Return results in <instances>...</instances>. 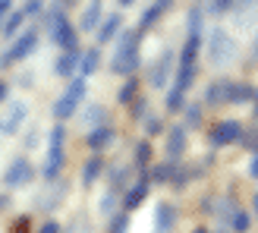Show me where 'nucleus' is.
<instances>
[{"label":"nucleus","instance_id":"29","mask_svg":"<svg viewBox=\"0 0 258 233\" xmlns=\"http://www.w3.org/2000/svg\"><path fill=\"white\" fill-rule=\"evenodd\" d=\"M202 25H205V10H202V7H192L189 16H186V29H189V35H202Z\"/></svg>","mask_w":258,"mask_h":233},{"label":"nucleus","instance_id":"23","mask_svg":"<svg viewBox=\"0 0 258 233\" xmlns=\"http://www.w3.org/2000/svg\"><path fill=\"white\" fill-rule=\"evenodd\" d=\"M196 76H199V63H179L176 67V88L179 92H189Z\"/></svg>","mask_w":258,"mask_h":233},{"label":"nucleus","instance_id":"53","mask_svg":"<svg viewBox=\"0 0 258 233\" xmlns=\"http://www.w3.org/2000/svg\"><path fill=\"white\" fill-rule=\"evenodd\" d=\"M252 211L258 214V192H255V199H252Z\"/></svg>","mask_w":258,"mask_h":233},{"label":"nucleus","instance_id":"7","mask_svg":"<svg viewBox=\"0 0 258 233\" xmlns=\"http://www.w3.org/2000/svg\"><path fill=\"white\" fill-rule=\"evenodd\" d=\"M242 126L239 120H221V123H214L211 126V133H208V142L214 148H227V145H233V142H239L242 136Z\"/></svg>","mask_w":258,"mask_h":233},{"label":"nucleus","instance_id":"11","mask_svg":"<svg viewBox=\"0 0 258 233\" xmlns=\"http://www.w3.org/2000/svg\"><path fill=\"white\" fill-rule=\"evenodd\" d=\"M148 192H151V183H148V177L136 180V186H129V189L123 192V208H126V211H136L139 205L148 199Z\"/></svg>","mask_w":258,"mask_h":233},{"label":"nucleus","instance_id":"54","mask_svg":"<svg viewBox=\"0 0 258 233\" xmlns=\"http://www.w3.org/2000/svg\"><path fill=\"white\" fill-rule=\"evenodd\" d=\"M117 4H120V7H133V4H136V0H117Z\"/></svg>","mask_w":258,"mask_h":233},{"label":"nucleus","instance_id":"46","mask_svg":"<svg viewBox=\"0 0 258 233\" xmlns=\"http://www.w3.org/2000/svg\"><path fill=\"white\" fill-rule=\"evenodd\" d=\"M249 177L258 180V154H252V161H249Z\"/></svg>","mask_w":258,"mask_h":233},{"label":"nucleus","instance_id":"28","mask_svg":"<svg viewBox=\"0 0 258 233\" xmlns=\"http://www.w3.org/2000/svg\"><path fill=\"white\" fill-rule=\"evenodd\" d=\"M164 16V10L158 7V4H151L145 13H142V19H139V32H151L154 25H158V19Z\"/></svg>","mask_w":258,"mask_h":233},{"label":"nucleus","instance_id":"33","mask_svg":"<svg viewBox=\"0 0 258 233\" xmlns=\"http://www.w3.org/2000/svg\"><path fill=\"white\" fill-rule=\"evenodd\" d=\"M227 224H230V227H233L236 233H246V230L252 227V217H249L246 211H239V208H236L233 214H230V221H227Z\"/></svg>","mask_w":258,"mask_h":233},{"label":"nucleus","instance_id":"36","mask_svg":"<svg viewBox=\"0 0 258 233\" xmlns=\"http://www.w3.org/2000/svg\"><path fill=\"white\" fill-rule=\"evenodd\" d=\"M129 230V211H120L107 221V233H126Z\"/></svg>","mask_w":258,"mask_h":233},{"label":"nucleus","instance_id":"43","mask_svg":"<svg viewBox=\"0 0 258 233\" xmlns=\"http://www.w3.org/2000/svg\"><path fill=\"white\" fill-rule=\"evenodd\" d=\"M29 224H32V217H29V214L16 217V224H13V233H29Z\"/></svg>","mask_w":258,"mask_h":233},{"label":"nucleus","instance_id":"42","mask_svg":"<svg viewBox=\"0 0 258 233\" xmlns=\"http://www.w3.org/2000/svg\"><path fill=\"white\" fill-rule=\"evenodd\" d=\"M113 208H117V192H104V199H101V211L110 214Z\"/></svg>","mask_w":258,"mask_h":233},{"label":"nucleus","instance_id":"12","mask_svg":"<svg viewBox=\"0 0 258 233\" xmlns=\"http://www.w3.org/2000/svg\"><path fill=\"white\" fill-rule=\"evenodd\" d=\"M120 29H123V16L120 13H110V16H104L98 22V29H95V35H98V44H107V41H113V38L120 35Z\"/></svg>","mask_w":258,"mask_h":233},{"label":"nucleus","instance_id":"38","mask_svg":"<svg viewBox=\"0 0 258 233\" xmlns=\"http://www.w3.org/2000/svg\"><path fill=\"white\" fill-rule=\"evenodd\" d=\"M230 10H233V0H211V4L205 7L208 16H224V13H230Z\"/></svg>","mask_w":258,"mask_h":233},{"label":"nucleus","instance_id":"44","mask_svg":"<svg viewBox=\"0 0 258 233\" xmlns=\"http://www.w3.org/2000/svg\"><path fill=\"white\" fill-rule=\"evenodd\" d=\"M38 233H63V230H60V224H57V221H44L41 227H38Z\"/></svg>","mask_w":258,"mask_h":233},{"label":"nucleus","instance_id":"21","mask_svg":"<svg viewBox=\"0 0 258 233\" xmlns=\"http://www.w3.org/2000/svg\"><path fill=\"white\" fill-rule=\"evenodd\" d=\"M101 173H104V158H101V154H92V158L85 161V167H82V186L85 189L95 186L101 180Z\"/></svg>","mask_w":258,"mask_h":233},{"label":"nucleus","instance_id":"34","mask_svg":"<svg viewBox=\"0 0 258 233\" xmlns=\"http://www.w3.org/2000/svg\"><path fill=\"white\" fill-rule=\"evenodd\" d=\"M126 180H129L126 167H113V170H110V192H123L126 189Z\"/></svg>","mask_w":258,"mask_h":233},{"label":"nucleus","instance_id":"32","mask_svg":"<svg viewBox=\"0 0 258 233\" xmlns=\"http://www.w3.org/2000/svg\"><path fill=\"white\" fill-rule=\"evenodd\" d=\"M183 126H189V129H196V126H202V104H186L183 107Z\"/></svg>","mask_w":258,"mask_h":233},{"label":"nucleus","instance_id":"18","mask_svg":"<svg viewBox=\"0 0 258 233\" xmlns=\"http://www.w3.org/2000/svg\"><path fill=\"white\" fill-rule=\"evenodd\" d=\"M76 63H79V50H60V57L54 60V73L60 76V79H73Z\"/></svg>","mask_w":258,"mask_h":233},{"label":"nucleus","instance_id":"20","mask_svg":"<svg viewBox=\"0 0 258 233\" xmlns=\"http://www.w3.org/2000/svg\"><path fill=\"white\" fill-rule=\"evenodd\" d=\"M79 120H82L85 129H95V126H101V123H110V116H107V107H104V104H85Z\"/></svg>","mask_w":258,"mask_h":233},{"label":"nucleus","instance_id":"3","mask_svg":"<svg viewBox=\"0 0 258 233\" xmlns=\"http://www.w3.org/2000/svg\"><path fill=\"white\" fill-rule=\"evenodd\" d=\"M85 92H88V79H82V76H73L70 85H67V92H63L57 101H54V120L63 123V120H70L73 113H79V104L85 101Z\"/></svg>","mask_w":258,"mask_h":233},{"label":"nucleus","instance_id":"24","mask_svg":"<svg viewBox=\"0 0 258 233\" xmlns=\"http://www.w3.org/2000/svg\"><path fill=\"white\" fill-rule=\"evenodd\" d=\"M22 22H25V13H22V10H10V13H7V19L0 22V35L16 38L19 29H22Z\"/></svg>","mask_w":258,"mask_h":233},{"label":"nucleus","instance_id":"35","mask_svg":"<svg viewBox=\"0 0 258 233\" xmlns=\"http://www.w3.org/2000/svg\"><path fill=\"white\" fill-rule=\"evenodd\" d=\"M239 142H242V148H246V151L258 154V126H249V129H242Z\"/></svg>","mask_w":258,"mask_h":233},{"label":"nucleus","instance_id":"4","mask_svg":"<svg viewBox=\"0 0 258 233\" xmlns=\"http://www.w3.org/2000/svg\"><path fill=\"white\" fill-rule=\"evenodd\" d=\"M233 60H236V38L227 35L224 29H214L208 35V63L217 67V70H224Z\"/></svg>","mask_w":258,"mask_h":233},{"label":"nucleus","instance_id":"57","mask_svg":"<svg viewBox=\"0 0 258 233\" xmlns=\"http://www.w3.org/2000/svg\"><path fill=\"white\" fill-rule=\"evenodd\" d=\"M73 233H82V230H73Z\"/></svg>","mask_w":258,"mask_h":233},{"label":"nucleus","instance_id":"31","mask_svg":"<svg viewBox=\"0 0 258 233\" xmlns=\"http://www.w3.org/2000/svg\"><path fill=\"white\" fill-rule=\"evenodd\" d=\"M148 164H151V142L145 139V142H139V145H136V167H139V170H145Z\"/></svg>","mask_w":258,"mask_h":233},{"label":"nucleus","instance_id":"17","mask_svg":"<svg viewBox=\"0 0 258 233\" xmlns=\"http://www.w3.org/2000/svg\"><path fill=\"white\" fill-rule=\"evenodd\" d=\"M47 186H50V189L38 196V208H44V211L57 208V205H60V199L67 196V183H63V180H54V183H47Z\"/></svg>","mask_w":258,"mask_h":233},{"label":"nucleus","instance_id":"45","mask_svg":"<svg viewBox=\"0 0 258 233\" xmlns=\"http://www.w3.org/2000/svg\"><path fill=\"white\" fill-rule=\"evenodd\" d=\"M13 10V0H0V22L7 19V13Z\"/></svg>","mask_w":258,"mask_h":233},{"label":"nucleus","instance_id":"41","mask_svg":"<svg viewBox=\"0 0 258 233\" xmlns=\"http://www.w3.org/2000/svg\"><path fill=\"white\" fill-rule=\"evenodd\" d=\"M22 13H25V16H41V13H44V0H25Z\"/></svg>","mask_w":258,"mask_h":233},{"label":"nucleus","instance_id":"51","mask_svg":"<svg viewBox=\"0 0 258 233\" xmlns=\"http://www.w3.org/2000/svg\"><path fill=\"white\" fill-rule=\"evenodd\" d=\"M252 113H255V116H258V92H255V95H252Z\"/></svg>","mask_w":258,"mask_h":233},{"label":"nucleus","instance_id":"50","mask_svg":"<svg viewBox=\"0 0 258 233\" xmlns=\"http://www.w3.org/2000/svg\"><path fill=\"white\" fill-rule=\"evenodd\" d=\"M7 205H10V196H4V192H0V211H4Z\"/></svg>","mask_w":258,"mask_h":233},{"label":"nucleus","instance_id":"14","mask_svg":"<svg viewBox=\"0 0 258 233\" xmlns=\"http://www.w3.org/2000/svg\"><path fill=\"white\" fill-rule=\"evenodd\" d=\"M176 208L170 202H158V208H154V230L158 233H170L176 227Z\"/></svg>","mask_w":258,"mask_h":233},{"label":"nucleus","instance_id":"30","mask_svg":"<svg viewBox=\"0 0 258 233\" xmlns=\"http://www.w3.org/2000/svg\"><path fill=\"white\" fill-rule=\"evenodd\" d=\"M183 107H186V92H179V88L173 85L170 92H167V110H170V113H179Z\"/></svg>","mask_w":258,"mask_h":233},{"label":"nucleus","instance_id":"52","mask_svg":"<svg viewBox=\"0 0 258 233\" xmlns=\"http://www.w3.org/2000/svg\"><path fill=\"white\" fill-rule=\"evenodd\" d=\"M252 60H258V35H255V44H252Z\"/></svg>","mask_w":258,"mask_h":233},{"label":"nucleus","instance_id":"2","mask_svg":"<svg viewBox=\"0 0 258 233\" xmlns=\"http://www.w3.org/2000/svg\"><path fill=\"white\" fill-rule=\"evenodd\" d=\"M63 142H67V126L57 123L54 129H50V136H47V161H44V167H41L44 183H54V180H60V173H63V164H67Z\"/></svg>","mask_w":258,"mask_h":233},{"label":"nucleus","instance_id":"55","mask_svg":"<svg viewBox=\"0 0 258 233\" xmlns=\"http://www.w3.org/2000/svg\"><path fill=\"white\" fill-rule=\"evenodd\" d=\"M196 233H211V230H205V227H199V230H196Z\"/></svg>","mask_w":258,"mask_h":233},{"label":"nucleus","instance_id":"22","mask_svg":"<svg viewBox=\"0 0 258 233\" xmlns=\"http://www.w3.org/2000/svg\"><path fill=\"white\" fill-rule=\"evenodd\" d=\"M217 104H227V79H214L205 88V107H217Z\"/></svg>","mask_w":258,"mask_h":233},{"label":"nucleus","instance_id":"1","mask_svg":"<svg viewBox=\"0 0 258 233\" xmlns=\"http://www.w3.org/2000/svg\"><path fill=\"white\" fill-rule=\"evenodd\" d=\"M139 38L142 32H133V29H120V35L113 38L117 41V50H113L110 57V73L117 76H136L139 70Z\"/></svg>","mask_w":258,"mask_h":233},{"label":"nucleus","instance_id":"6","mask_svg":"<svg viewBox=\"0 0 258 233\" xmlns=\"http://www.w3.org/2000/svg\"><path fill=\"white\" fill-rule=\"evenodd\" d=\"M32 180H35V164L29 158H16L4 173V186L7 189H22V186H29Z\"/></svg>","mask_w":258,"mask_h":233},{"label":"nucleus","instance_id":"16","mask_svg":"<svg viewBox=\"0 0 258 233\" xmlns=\"http://www.w3.org/2000/svg\"><path fill=\"white\" fill-rule=\"evenodd\" d=\"M101 19H104V7H101V0H88V4L82 7L79 29H82V32H95Z\"/></svg>","mask_w":258,"mask_h":233},{"label":"nucleus","instance_id":"56","mask_svg":"<svg viewBox=\"0 0 258 233\" xmlns=\"http://www.w3.org/2000/svg\"><path fill=\"white\" fill-rule=\"evenodd\" d=\"M214 233H224V230H214Z\"/></svg>","mask_w":258,"mask_h":233},{"label":"nucleus","instance_id":"48","mask_svg":"<svg viewBox=\"0 0 258 233\" xmlns=\"http://www.w3.org/2000/svg\"><path fill=\"white\" fill-rule=\"evenodd\" d=\"M7 98H10V85H7V82H0V104H4Z\"/></svg>","mask_w":258,"mask_h":233},{"label":"nucleus","instance_id":"26","mask_svg":"<svg viewBox=\"0 0 258 233\" xmlns=\"http://www.w3.org/2000/svg\"><path fill=\"white\" fill-rule=\"evenodd\" d=\"M199 50H202V35H189L183 50H179V63H196L199 60Z\"/></svg>","mask_w":258,"mask_h":233},{"label":"nucleus","instance_id":"25","mask_svg":"<svg viewBox=\"0 0 258 233\" xmlns=\"http://www.w3.org/2000/svg\"><path fill=\"white\" fill-rule=\"evenodd\" d=\"M173 167H176V161H164V164H154L151 170H148V183H158V186L170 183V173H173Z\"/></svg>","mask_w":258,"mask_h":233},{"label":"nucleus","instance_id":"5","mask_svg":"<svg viewBox=\"0 0 258 233\" xmlns=\"http://www.w3.org/2000/svg\"><path fill=\"white\" fill-rule=\"evenodd\" d=\"M38 38H41V35H38V25H32V29H25V32L16 38V41L10 44V50H7V54H0V67L7 70V67H13V63L25 60V57H29L32 50L38 47Z\"/></svg>","mask_w":258,"mask_h":233},{"label":"nucleus","instance_id":"40","mask_svg":"<svg viewBox=\"0 0 258 233\" xmlns=\"http://www.w3.org/2000/svg\"><path fill=\"white\" fill-rule=\"evenodd\" d=\"M129 113H133V120H142V116L148 113V101L145 98H136L133 104H129Z\"/></svg>","mask_w":258,"mask_h":233},{"label":"nucleus","instance_id":"10","mask_svg":"<svg viewBox=\"0 0 258 233\" xmlns=\"http://www.w3.org/2000/svg\"><path fill=\"white\" fill-rule=\"evenodd\" d=\"M113 136H117V133H113V126H110V123H101V126H95V129H88L85 145L92 148L95 154H101V151H104L110 142H113Z\"/></svg>","mask_w":258,"mask_h":233},{"label":"nucleus","instance_id":"39","mask_svg":"<svg viewBox=\"0 0 258 233\" xmlns=\"http://www.w3.org/2000/svg\"><path fill=\"white\" fill-rule=\"evenodd\" d=\"M164 133V120L158 113H145V136H158Z\"/></svg>","mask_w":258,"mask_h":233},{"label":"nucleus","instance_id":"49","mask_svg":"<svg viewBox=\"0 0 258 233\" xmlns=\"http://www.w3.org/2000/svg\"><path fill=\"white\" fill-rule=\"evenodd\" d=\"M35 142H38V133H35V129H32V133H29V136H25V145H29V148H32V145H35Z\"/></svg>","mask_w":258,"mask_h":233},{"label":"nucleus","instance_id":"9","mask_svg":"<svg viewBox=\"0 0 258 233\" xmlns=\"http://www.w3.org/2000/svg\"><path fill=\"white\" fill-rule=\"evenodd\" d=\"M25 116H29V104L25 101H13L10 104V113H7V120L0 123V133H7V136H16L22 123H25Z\"/></svg>","mask_w":258,"mask_h":233},{"label":"nucleus","instance_id":"15","mask_svg":"<svg viewBox=\"0 0 258 233\" xmlns=\"http://www.w3.org/2000/svg\"><path fill=\"white\" fill-rule=\"evenodd\" d=\"M167 161H179V154L186 151V126H170V133H167Z\"/></svg>","mask_w":258,"mask_h":233},{"label":"nucleus","instance_id":"27","mask_svg":"<svg viewBox=\"0 0 258 233\" xmlns=\"http://www.w3.org/2000/svg\"><path fill=\"white\" fill-rule=\"evenodd\" d=\"M139 98V79H136V76H126V82H123V88H120V92H117V101H120V104H133V101Z\"/></svg>","mask_w":258,"mask_h":233},{"label":"nucleus","instance_id":"37","mask_svg":"<svg viewBox=\"0 0 258 233\" xmlns=\"http://www.w3.org/2000/svg\"><path fill=\"white\" fill-rule=\"evenodd\" d=\"M189 180H192L189 167H179V164H176V167H173V173H170V186H173V189H183Z\"/></svg>","mask_w":258,"mask_h":233},{"label":"nucleus","instance_id":"47","mask_svg":"<svg viewBox=\"0 0 258 233\" xmlns=\"http://www.w3.org/2000/svg\"><path fill=\"white\" fill-rule=\"evenodd\" d=\"M54 4H57L60 10H70V7H76V4H79V0H54Z\"/></svg>","mask_w":258,"mask_h":233},{"label":"nucleus","instance_id":"8","mask_svg":"<svg viewBox=\"0 0 258 233\" xmlns=\"http://www.w3.org/2000/svg\"><path fill=\"white\" fill-rule=\"evenodd\" d=\"M173 63H176L173 50H161V57L148 67V82L154 88H164L167 82H170V76H173Z\"/></svg>","mask_w":258,"mask_h":233},{"label":"nucleus","instance_id":"19","mask_svg":"<svg viewBox=\"0 0 258 233\" xmlns=\"http://www.w3.org/2000/svg\"><path fill=\"white\" fill-rule=\"evenodd\" d=\"M255 88L249 82H230L227 79V104H249Z\"/></svg>","mask_w":258,"mask_h":233},{"label":"nucleus","instance_id":"13","mask_svg":"<svg viewBox=\"0 0 258 233\" xmlns=\"http://www.w3.org/2000/svg\"><path fill=\"white\" fill-rule=\"evenodd\" d=\"M101 67V50L98 47H85L79 50V63H76V76H82V79H88V76H95Z\"/></svg>","mask_w":258,"mask_h":233}]
</instances>
